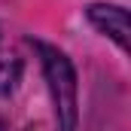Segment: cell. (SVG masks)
Listing matches in <instances>:
<instances>
[{
	"label": "cell",
	"instance_id": "1",
	"mask_svg": "<svg viewBox=\"0 0 131 131\" xmlns=\"http://www.w3.org/2000/svg\"><path fill=\"white\" fill-rule=\"evenodd\" d=\"M34 46L43 58V70H46V79H49L58 128L73 131L76 128V73H73V64L55 46H46V43H34Z\"/></svg>",
	"mask_w": 131,
	"mask_h": 131
},
{
	"label": "cell",
	"instance_id": "2",
	"mask_svg": "<svg viewBox=\"0 0 131 131\" xmlns=\"http://www.w3.org/2000/svg\"><path fill=\"white\" fill-rule=\"evenodd\" d=\"M89 21L107 34L110 40H116L119 49H128V12L122 6H110V3H92L89 6Z\"/></svg>",
	"mask_w": 131,
	"mask_h": 131
},
{
	"label": "cell",
	"instance_id": "3",
	"mask_svg": "<svg viewBox=\"0 0 131 131\" xmlns=\"http://www.w3.org/2000/svg\"><path fill=\"white\" fill-rule=\"evenodd\" d=\"M15 79H18V61L0 58V92H12Z\"/></svg>",
	"mask_w": 131,
	"mask_h": 131
}]
</instances>
